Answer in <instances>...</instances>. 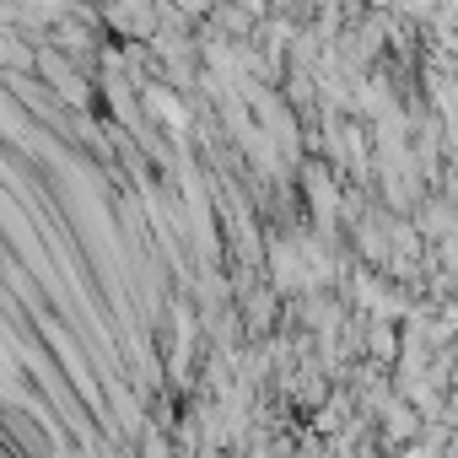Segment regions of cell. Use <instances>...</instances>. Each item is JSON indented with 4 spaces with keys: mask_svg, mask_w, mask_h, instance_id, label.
<instances>
[{
    "mask_svg": "<svg viewBox=\"0 0 458 458\" xmlns=\"http://www.w3.org/2000/svg\"><path fill=\"white\" fill-rule=\"evenodd\" d=\"M404 221L415 226V238H420L426 249H431V243H447V238H453V199H447V194H437V189H426Z\"/></svg>",
    "mask_w": 458,
    "mask_h": 458,
    "instance_id": "obj_2",
    "label": "cell"
},
{
    "mask_svg": "<svg viewBox=\"0 0 458 458\" xmlns=\"http://www.w3.org/2000/svg\"><path fill=\"white\" fill-rule=\"evenodd\" d=\"M394 356H399V324H372V318H361V361L377 367V372H388Z\"/></svg>",
    "mask_w": 458,
    "mask_h": 458,
    "instance_id": "obj_4",
    "label": "cell"
},
{
    "mask_svg": "<svg viewBox=\"0 0 458 458\" xmlns=\"http://www.w3.org/2000/svg\"><path fill=\"white\" fill-rule=\"evenodd\" d=\"M33 71H38V76H49V81H55V92H60L65 103H76V108H87V103H92V92H87L92 81H87L71 60H60L49 44H33Z\"/></svg>",
    "mask_w": 458,
    "mask_h": 458,
    "instance_id": "obj_1",
    "label": "cell"
},
{
    "mask_svg": "<svg viewBox=\"0 0 458 458\" xmlns=\"http://www.w3.org/2000/svg\"><path fill=\"white\" fill-rule=\"evenodd\" d=\"M98 28H114L119 44H151V33H157V6H146V0L108 6V12H98Z\"/></svg>",
    "mask_w": 458,
    "mask_h": 458,
    "instance_id": "obj_3",
    "label": "cell"
}]
</instances>
